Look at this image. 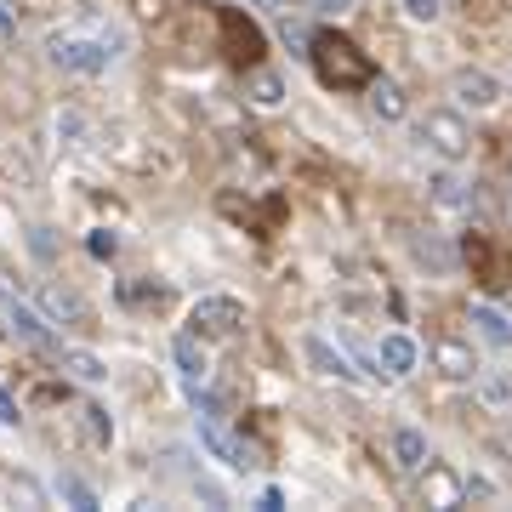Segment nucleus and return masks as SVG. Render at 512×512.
Returning <instances> with one entry per match:
<instances>
[{"mask_svg": "<svg viewBox=\"0 0 512 512\" xmlns=\"http://www.w3.org/2000/svg\"><path fill=\"white\" fill-rule=\"evenodd\" d=\"M239 325H245V302L239 296H200L188 308V330L205 336V342H228V336H239Z\"/></svg>", "mask_w": 512, "mask_h": 512, "instance_id": "f03ea898", "label": "nucleus"}, {"mask_svg": "<svg viewBox=\"0 0 512 512\" xmlns=\"http://www.w3.org/2000/svg\"><path fill=\"white\" fill-rule=\"evenodd\" d=\"M365 97H370V114H376L382 126L404 120V109H410V103H404V86H399V80H387V74H370V80H365Z\"/></svg>", "mask_w": 512, "mask_h": 512, "instance_id": "9d476101", "label": "nucleus"}, {"mask_svg": "<svg viewBox=\"0 0 512 512\" xmlns=\"http://www.w3.org/2000/svg\"><path fill=\"white\" fill-rule=\"evenodd\" d=\"M6 336H12V342H23V348H35V353H57L52 319H40V313L23 308V302H6Z\"/></svg>", "mask_w": 512, "mask_h": 512, "instance_id": "423d86ee", "label": "nucleus"}, {"mask_svg": "<svg viewBox=\"0 0 512 512\" xmlns=\"http://www.w3.org/2000/svg\"><path fill=\"white\" fill-rule=\"evenodd\" d=\"M484 399H490V404H507V399H512V387L495 376V382H484Z\"/></svg>", "mask_w": 512, "mask_h": 512, "instance_id": "c756f323", "label": "nucleus"}, {"mask_svg": "<svg viewBox=\"0 0 512 512\" xmlns=\"http://www.w3.org/2000/svg\"><path fill=\"white\" fill-rule=\"evenodd\" d=\"M86 251H92L97 262H114V251H120V239H114L109 228H92V234H86Z\"/></svg>", "mask_w": 512, "mask_h": 512, "instance_id": "5701e85b", "label": "nucleus"}, {"mask_svg": "<svg viewBox=\"0 0 512 512\" xmlns=\"http://www.w3.org/2000/svg\"><path fill=\"white\" fill-rule=\"evenodd\" d=\"M29 245H35V256H52L57 245H52V228H35V234H29Z\"/></svg>", "mask_w": 512, "mask_h": 512, "instance_id": "c85d7f7f", "label": "nucleus"}, {"mask_svg": "<svg viewBox=\"0 0 512 512\" xmlns=\"http://www.w3.org/2000/svg\"><path fill=\"white\" fill-rule=\"evenodd\" d=\"M308 63L319 69V80L325 86H336V92H348V86H365L370 74V57L359 52V46H348V40H336V35H313L308 40Z\"/></svg>", "mask_w": 512, "mask_h": 512, "instance_id": "f257e3e1", "label": "nucleus"}, {"mask_svg": "<svg viewBox=\"0 0 512 512\" xmlns=\"http://www.w3.org/2000/svg\"><path fill=\"white\" fill-rule=\"evenodd\" d=\"M239 6H256V12H279V0H239Z\"/></svg>", "mask_w": 512, "mask_h": 512, "instance_id": "473e14b6", "label": "nucleus"}, {"mask_svg": "<svg viewBox=\"0 0 512 512\" xmlns=\"http://www.w3.org/2000/svg\"><path fill=\"white\" fill-rule=\"evenodd\" d=\"M302 348H308V359H313L319 370H325V376H336V382H359V370H353L348 359H342V353H330V342H325V336H308Z\"/></svg>", "mask_w": 512, "mask_h": 512, "instance_id": "f3484780", "label": "nucleus"}, {"mask_svg": "<svg viewBox=\"0 0 512 512\" xmlns=\"http://www.w3.org/2000/svg\"><path fill=\"white\" fill-rule=\"evenodd\" d=\"M450 97H456L461 109H495L501 103V80L484 69H456L450 74Z\"/></svg>", "mask_w": 512, "mask_h": 512, "instance_id": "0eeeda50", "label": "nucleus"}, {"mask_svg": "<svg viewBox=\"0 0 512 512\" xmlns=\"http://www.w3.org/2000/svg\"><path fill=\"white\" fill-rule=\"evenodd\" d=\"M245 97H251V109H279V103H285V74L279 69H251Z\"/></svg>", "mask_w": 512, "mask_h": 512, "instance_id": "2eb2a0df", "label": "nucleus"}, {"mask_svg": "<svg viewBox=\"0 0 512 512\" xmlns=\"http://www.w3.org/2000/svg\"><path fill=\"white\" fill-rule=\"evenodd\" d=\"M171 359H177V370H183V387H188V393L211 382V359H205V348H200V336H194V330L171 342Z\"/></svg>", "mask_w": 512, "mask_h": 512, "instance_id": "9b49d317", "label": "nucleus"}, {"mask_svg": "<svg viewBox=\"0 0 512 512\" xmlns=\"http://www.w3.org/2000/svg\"><path fill=\"white\" fill-rule=\"evenodd\" d=\"M279 35H285V46H296V52H302V57H308V23H296V18H285V23H279Z\"/></svg>", "mask_w": 512, "mask_h": 512, "instance_id": "393cba45", "label": "nucleus"}, {"mask_svg": "<svg viewBox=\"0 0 512 512\" xmlns=\"http://www.w3.org/2000/svg\"><path fill=\"white\" fill-rule=\"evenodd\" d=\"M421 143L433 148L444 165H456V160H467L473 131H467V120H461L456 109H427V120H421Z\"/></svg>", "mask_w": 512, "mask_h": 512, "instance_id": "7ed1b4c3", "label": "nucleus"}, {"mask_svg": "<svg viewBox=\"0 0 512 512\" xmlns=\"http://www.w3.org/2000/svg\"><path fill=\"white\" fill-rule=\"evenodd\" d=\"M46 57L69 74H103L114 63L109 46H103V40H86V35H52L46 40Z\"/></svg>", "mask_w": 512, "mask_h": 512, "instance_id": "20e7f679", "label": "nucleus"}, {"mask_svg": "<svg viewBox=\"0 0 512 512\" xmlns=\"http://www.w3.org/2000/svg\"><path fill=\"white\" fill-rule=\"evenodd\" d=\"M256 507H262V512H279V507H285V495H279L274 484H268V490H262V501H256Z\"/></svg>", "mask_w": 512, "mask_h": 512, "instance_id": "7c9ffc66", "label": "nucleus"}, {"mask_svg": "<svg viewBox=\"0 0 512 512\" xmlns=\"http://www.w3.org/2000/svg\"><path fill=\"white\" fill-rule=\"evenodd\" d=\"M416 342L404 336V330H387L382 342H376V365H382V376H410L416 370Z\"/></svg>", "mask_w": 512, "mask_h": 512, "instance_id": "f8f14e48", "label": "nucleus"}, {"mask_svg": "<svg viewBox=\"0 0 512 512\" xmlns=\"http://www.w3.org/2000/svg\"><path fill=\"white\" fill-rule=\"evenodd\" d=\"M80 131H86V120H80L74 109H63V114H57V137H80Z\"/></svg>", "mask_w": 512, "mask_h": 512, "instance_id": "cd10ccee", "label": "nucleus"}, {"mask_svg": "<svg viewBox=\"0 0 512 512\" xmlns=\"http://www.w3.org/2000/svg\"><path fill=\"white\" fill-rule=\"evenodd\" d=\"M18 421H23L18 399H12V393H6V387H0V427H18Z\"/></svg>", "mask_w": 512, "mask_h": 512, "instance_id": "bb28decb", "label": "nucleus"}, {"mask_svg": "<svg viewBox=\"0 0 512 512\" xmlns=\"http://www.w3.org/2000/svg\"><path fill=\"white\" fill-rule=\"evenodd\" d=\"M40 313H46L52 325H86V319H92L86 302L74 291H63V285H40Z\"/></svg>", "mask_w": 512, "mask_h": 512, "instance_id": "ddd939ff", "label": "nucleus"}, {"mask_svg": "<svg viewBox=\"0 0 512 512\" xmlns=\"http://www.w3.org/2000/svg\"><path fill=\"white\" fill-rule=\"evenodd\" d=\"M433 365H439L450 382H473L478 353H473V342H461V336H439V342H433Z\"/></svg>", "mask_w": 512, "mask_h": 512, "instance_id": "1a4fd4ad", "label": "nucleus"}, {"mask_svg": "<svg viewBox=\"0 0 512 512\" xmlns=\"http://www.w3.org/2000/svg\"><path fill=\"white\" fill-rule=\"evenodd\" d=\"M404 12H410L416 23H433V18L444 12V6H439V0H404Z\"/></svg>", "mask_w": 512, "mask_h": 512, "instance_id": "a878e982", "label": "nucleus"}, {"mask_svg": "<svg viewBox=\"0 0 512 512\" xmlns=\"http://www.w3.org/2000/svg\"><path fill=\"white\" fill-rule=\"evenodd\" d=\"M57 365L69 370L74 382H103V376H109V365H103L97 353H86V348H57Z\"/></svg>", "mask_w": 512, "mask_h": 512, "instance_id": "a211bd4d", "label": "nucleus"}, {"mask_svg": "<svg viewBox=\"0 0 512 512\" xmlns=\"http://www.w3.org/2000/svg\"><path fill=\"white\" fill-rule=\"evenodd\" d=\"M416 473H421V507H433V512L467 507V490H461V473H456V467H444V461L427 456Z\"/></svg>", "mask_w": 512, "mask_h": 512, "instance_id": "39448f33", "label": "nucleus"}, {"mask_svg": "<svg viewBox=\"0 0 512 512\" xmlns=\"http://www.w3.org/2000/svg\"><path fill=\"white\" fill-rule=\"evenodd\" d=\"M387 450H393V467H399V473H416L421 461H427V433H421V427H399V433L387 439Z\"/></svg>", "mask_w": 512, "mask_h": 512, "instance_id": "4468645a", "label": "nucleus"}, {"mask_svg": "<svg viewBox=\"0 0 512 512\" xmlns=\"http://www.w3.org/2000/svg\"><path fill=\"white\" fill-rule=\"evenodd\" d=\"M200 444L222 461V467H239V473L256 467V450L251 444H239V439H228V433H222V416H200Z\"/></svg>", "mask_w": 512, "mask_h": 512, "instance_id": "6e6552de", "label": "nucleus"}, {"mask_svg": "<svg viewBox=\"0 0 512 512\" xmlns=\"http://www.w3.org/2000/svg\"><path fill=\"white\" fill-rule=\"evenodd\" d=\"M57 501H69L74 512H97L92 484H86V478H74V473H63V478H57Z\"/></svg>", "mask_w": 512, "mask_h": 512, "instance_id": "412c9836", "label": "nucleus"}, {"mask_svg": "<svg viewBox=\"0 0 512 512\" xmlns=\"http://www.w3.org/2000/svg\"><path fill=\"white\" fill-rule=\"evenodd\" d=\"M473 330L490 342V348H512V319L490 302H473Z\"/></svg>", "mask_w": 512, "mask_h": 512, "instance_id": "dca6fc26", "label": "nucleus"}, {"mask_svg": "<svg viewBox=\"0 0 512 512\" xmlns=\"http://www.w3.org/2000/svg\"><path fill=\"white\" fill-rule=\"evenodd\" d=\"M12 501H23V507H46V490H40L35 478H12Z\"/></svg>", "mask_w": 512, "mask_h": 512, "instance_id": "b1692460", "label": "nucleus"}, {"mask_svg": "<svg viewBox=\"0 0 512 512\" xmlns=\"http://www.w3.org/2000/svg\"><path fill=\"white\" fill-rule=\"evenodd\" d=\"M433 205H439V211H473V194H467L461 177L444 171V177H433Z\"/></svg>", "mask_w": 512, "mask_h": 512, "instance_id": "6ab92c4d", "label": "nucleus"}, {"mask_svg": "<svg viewBox=\"0 0 512 512\" xmlns=\"http://www.w3.org/2000/svg\"><path fill=\"white\" fill-rule=\"evenodd\" d=\"M80 416H86V433H92V444H109V439H114V421H109V410H103V404H86Z\"/></svg>", "mask_w": 512, "mask_h": 512, "instance_id": "4be33fe9", "label": "nucleus"}, {"mask_svg": "<svg viewBox=\"0 0 512 512\" xmlns=\"http://www.w3.org/2000/svg\"><path fill=\"white\" fill-rule=\"evenodd\" d=\"M507 171H512V165H507Z\"/></svg>", "mask_w": 512, "mask_h": 512, "instance_id": "72a5a7b5", "label": "nucleus"}, {"mask_svg": "<svg viewBox=\"0 0 512 512\" xmlns=\"http://www.w3.org/2000/svg\"><path fill=\"white\" fill-rule=\"evenodd\" d=\"M359 0H319V12H330V18H342V12H353Z\"/></svg>", "mask_w": 512, "mask_h": 512, "instance_id": "2f4dec72", "label": "nucleus"}, {"mask_svg": "<svg viewBox=\"0 0 512 512\" xmlns=\"http://www.w3.org/2000/svg\"><path fill=\"white\" fill-rule=\"evenodd\" d=\"M416 262H421V268H433V274H456V251H450L439 234L416 239Z\"/></svg>", "mask_w": 512, "mask_h": 512, "instance_id": "aec40b11", "label": "nucleus"}]
</instances>
